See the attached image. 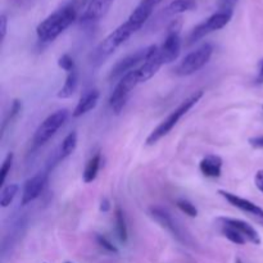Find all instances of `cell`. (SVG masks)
Instances as JSON below:
<instances>
[{
  "label": "cell",
  "instance_id": "cell-1",
  "mask_svg": "<svg viewBox=\"0 0 263 263\" xmlns=\"http://www.w3.org/2000/svg\"><path fill=\"white\" fill-rule=\"evenodd\" d=\"M79 3H69L63 5L55 12L39 23L36 27V35L41 43H50L64 32L77 18Z\"/></svg>",
  "mask_w": 263,
  "mask_h": 263
},
{
  "label": "cell",
  "instance_id": "cell-39",
  "mask_svg": "<svg viewBox=\"0 0 263 263\" xmlns=\"http://www.w3.org/2000/svg\"><path fill=\"white\" fill-rule=\"evenodd\" d=\"M66 263H71V262H66Z\"/></svg>",
  "mask_w": 263,
  "mask_h": 263
},
{
  "label": "cell",
  "instance_id": "cell-11",
  "mask_svg": "<svg viewBox=\"0 0 263 263\" xmlns=\"http://www.w3.org/2000/svg\"><path fill=\"white\" fill-rule=\"evenodd\" d=\"M218 194L222 198H225L229 203H230L233 207L238 208L241 212H244L246 215H248L252 220L256 221L257 223L263 226V208L257 205L256 203L251 202V200L246 199V198H241L239 195L234 194V193L226 192V190L220 189L218 190Z\"/></svg>",
  "mask_w": 263,
  "mask_h": 263
},
{
  "label": "cell",
  "instance_id": "cell-27",
  "mask_svg": "<svg viewBox=\"0 0 263 263\" xmlns=\"http://www.w3.org/2000/svg\"><path fill=\"white\" fill-rule=\"evenodd\" d=\"M176 205H177V208H179V210L181 211L182 213H185V215L189 216V217L195 218L198 216L197 207H195V205L193 204L192 202H189V200H186V199H177L176 200Z\"/></svg>",
  "mask_w": 263,
  "mask_h": 263
},
{
  "label": "cell",
  "instance_id": "cell-4",
  "mask_svg": "<svg viewBox=\"0 0 263 263\" xmlns=\"http://www.w3.org/2000/svg\"><path fill=\"white\" fill-rule=\"evenodd\" d=\"M133 33H135V30L127 22L118 26L98 45V48L94 51V58L97 61H103V59L108 58L113 51L117 50L123 43H126Z\"/></svg>",
  "mask_w": 263,
  "mask_h": 263
},
{
  "label": "cell",
  "instance_id": "cell-9",
  "mask_svg": "<svg viewBox=\"0 0 263 263\" xmlns=\"http://www.w3.org/2000/svg\"><path fill=\"white\" fill-rule=\"evenodd\" d=\"M157 49V45H149L144 49H139L135 53L130 54V55L125 57V58L120 59L115 66L112 67L109 73L110 80H117L122 79L125 74H127L128 72L136 69V66L140 63H144V62L148 59V57L153 53Z\"/></svg>",
  "mask_w": 263,
  "mask_h": 263
},
{
  "label": "cell",
  "instance_id": "cell-3",
  "mask_svg": "<svg viewBox=\"0 0 263 263\" xmlns=\"http://www.w3.org/2000/svg\"><path fill=\"white\" fill-rule=\"evenodd\" d=\"M213 54V46L212 44L204 43L197 48L195 50H193L192 53L187 54L181 62H180L179 66L175 69V73L177 76H190V74H194L195 72H198L199 69H202L205 64L210 62L211 57Z\"/></svg>",
  "mask_w": 263,
  "mask_h": 263
},
{
  "label": "cell",
  "instance_id": "cell-18",
  "mask_svg": "<svg viewBox=\"0 0 263 263\" xmlns=\"http://www.w3.org/2000/svg\"><path fill=\"white\" fill-rule=\"evenodd\" d=\"M153 8L140 2L138 7L134 9V12L131 13L130 17L127 18L126 22H127L136 32V31H139L144 25H145V22L149 20V17H151L152 13H153Z\"/></svg>",
  "mask_w": 263,
  "mask_h": 263
},
{
  "label": "cell",
  "instance_id": "cell-30",
  "mask_svg": "<svg viewBox=\"0 0 263 263\" xmlns=\"http://www.w3.org/2000/svg\"><path fill=\"white\" fill-rule=\"evenodd\" d=\"M95 240H97L98 246H99L100 248L104 249V251L109 252V253H115V254L118 253V249L116 248V246H113V244L110 243L109 239H107L105 236L97 234V236H95Z\"/></svg>",
  "mask_w": 263,
  "mask_h": 263
},
{
  "label": "cell",
  "instance_id": "cell-8",
  "mask_svg": "<svg viewBox=\"0 0 263 263\" xmlns=\"http://www.w3.org/2000/svg\"><path fill=\"white\" fill-rule=\"evenodd\" d=\"M180 30H181V21L175 20L170 25L167 36L164 39L163 44L159 48V55L164 64L172 63L176 61L181 51V36H180Z\"/></svg>",
  "mask_w": 263,
  "mask_h": 263
},
{
  "label": "cell",
  "instance_id": "cell-33",
  "mask_svg": "<svg viewBox=\"0 0 263 263\" xmlns=\"http://www.w3.org/2000/svg\"><path fill=\"white\" fill-rule=\"evenodd\" d=\"M7 30H8V18L5 14H2V17H0V35H2V40H4L5 36H7Z\"/></svg>",
  "mask_w": 263,
  "mask_h": 263
},
{
  "label": "cell",
  "instance_id": "cell-32",
  "mask_svg": "<svg viewBox=\"0 0 263 263\" xmlns=\"http://www.w3.org/2000/svg\"><path fill=\"white\" fill-rule=\"evenodd\" d=\"M248 143H249V145L253 146L254 149H263V135L249 138Z\"/></svg>",
  "mask_w": 263,
  "mask_h": 263
},
{
  "label": "cell",
  "instance_id": "cell-22",
  "mask_svg": "<svg viewBox=\"0 0 263 263\" xmlns=\"http://www.w3.org/2000/svg\"><path fill=\"white\" fill-rule=\"evenodd\" d=\"M100 164H102V156H100V153H97L89 159L84 170V174H82V180H84L85 184H90V182H92L97 179Z\"/></svg>",
  "mask_w": 263,
  "mask_h": 263
},
{
  "label": "cell",
  "instance_id": "cell-16",
  "mask_svg": "<svg viewBox=\"0 0 263 263\" xmlns=\"http://www.w3.org/2000/svg\"><path fill=\"white\" fill-rule=\"evenodd\" d=\"M100 92L98 89H89L81 95L79 103H77L76 108L72 112V117L79 118L81 116L86 115L90 110L94 109L98 105V102H99Z\"/></svg>",
  "mask_w": 263,
  "mask_h": 263
},
{
  "label": "cell",
  "instance_id": "cell-26",
  "mask_svg": "<svg viewBox=\"0 0 263 263\" xmlns=\"http://www.w3.org/2000/svg\"><path fill=\"white\" fill-rule=\"evenodd\" d=\"M22 108H23V104H22V100L20 99H14L12 103V107H10L9 109V113L7 115V117H5L4 122H3V126H2V131L4 133L5 128H7V126L9 125V123H12L13 121L15 120V118L20 116V113L22 112Z\"/></svg>",
  "mask_w": 263,
  "mask_h": 263
},
{
  "label": "cell",
  "instance_id": "cell-38",
  "mask_svg": "<svg viewBox=\"0 0 263 263\" xmlns=\"http://www.w3.org/2000/svg\"><path fill=\"white\" fill-rule=\"evenodd\" d=\"M236 263H243V262H241V259H236Z\"/></svg>",
  "mask_w": 263,
  "mask_h": 263
},
{
  "label": "cell",
  "instance_id": "cell-29",
  "mask_svg": "<svg viewBox=\"0 0 263 263\" xmlns=\"http://www.w3.org/2000/svg\"><path fill=\"white\" fill-rule=\"evenodd\" d=\"M58 66H59V68H62L63 71H66L67 73H69V72H72L76 69V64H74L73 58H72L69 54H63V55L58 59Z\"/></svg>",
  "mask_w": 263,
  "mask_h": 263
},
{
  "label": "cell",
  "instance_id": "cell-14",
  "mask_svg": "<svg viewBox=\"0 0 263 263\" xmlns=\"http://www.w3.org/2000/svg\"><path fill=\"white\" fill-rule=\"evenodd\" d=\"M217 222L225 223V225H229L231 226V228H234L236 231H239V233L247 239V241L254 244V246H259V244L262 243L258 231H257L253 226L249 225L248 222H246V221L239 220V218H231V217H218Z\"/></svg>",
  "mask_w": 263,
  "mask_h": 263
},
{
  "label": "cell",
  "instance_id": "cell-17",
  "mask_svg": "<svg viewBox=\"0 0 263 263\" xmlns=\"http://www.w3.org/2000/svg\"><path fill=\"white\" fill-rule=\"evenodd\" d=\"M199 170L205 177L217 179L222 174V158L215 154H210L200 161Z\"/></svg>",
  "mask_w": 263,
  "mask_h": 263
},
{
  "label": "cell",
  "instance_id": "cell-35",
  "mask_svg": "<svg viewBox=\"0 0 263 263\" xmlns=\"http://www.w3.org/2000/svg\"><path fill=\"white\" fill-rule=\"evenodd\" d=\"M110 207H112V205H110L109 199H107V198H104V199H103L102 202H100V211H102L103 213L109 212Z\"/></svg>",
  "mask_w": 263,
  "mask_h": 263
},
{
  "label": "cell",
  "instance_id": "cell-37",
  "mask_svg": "<svg viewBox=\"0 0 263 263\" xmlns=\"http://www.w3.org/2000/svg\"><path fill=\"white\" fill-rule=\"evenodd\" d=\"M140 2L144 3V4L149 5V7H152L154 9V8H156L158 4H161L163 0H140Z\"/></svg>",
  "mask_w": 263,
  "mask_h": 263
},
{
  "label": "cell",
  "instance_id": "cell-6",
  "mask_svg": "<svg viewBox=\"0 0 263 263\" xmlns=\"http://www.w3.org/2000/svg\"><path fill=\"white\" fill-rule=\"evenodd\" d=\"M68 115L69 113L67 109H59L57 110V112L51 113L50 116H48V117L40 123L37 130L35 131V135H33V144H35L36 146H40L44 145L45 143H48V141L55 135L57 131L66 123Z\"/></svg>",
  "mask_w": 263,
  "mask_h": 263
},
{
  "label": "cell",
  "instance_id": "cell-13",
  "mask_svg": "<svg viewBox=\"0 0 263 263\" xmlns=\"http://www.w3.org/2000/svg\"><path fill=\"white\" fill-rule=\"evenodd\" d=\"M115 0H90L80 17L82 25H91L102 20L109 10Z\"/></svg>",
  "mask_w": 263,
  "mask_h": 263
},
{
  "label": "cell",
  "instance_id": "cell-15",
  "mask_svg": "<svg viewBox=\"0 0 263 263\" xmlns=\"http://www.w3.org/2000/svg\"><path fill=\"white\" fill-rule=\"evenodd\" d=\"M163 64V61H162L161 55H159V46H157L156 50L148 57V59H146L139 68H136L140 84L141 82L149 81V80L159 71V68H161Z\"/></svg>",
  "mask_w": 263,
  "mask_h": 263
},
{
  "label": "cell",
  "instance_id": "cell-40",
  "mask_svg": "<svg viewBox=\"0 0 263 263\" xmlns=\"http://www.w3.org/2000/svg\"><path fill=\"white\" fill-rule=\"evenodd\" d=\"M262 108H263V105H262Z\"/></svg>",
  "mask_w": 263,
  "mask_h": 263
},
{
  "label": "cell",
  "instance_id": "cell-28",
  "mask_svg": "<svg viewBox=\"0 0 263 263\" xmlns=\"http://www.w3.org/2000/svg\"><path fill=\"white\" fill-rule=\"evenodd\" d=\"M13 159H14V154L10 152V153L7 154V157L4 158L2 164V168H0V185H3L7 180L8 175H9L10 170H12L13 166Z\"/></svg>",
  "mask_w": 263,
  "mask_h": 263
},
{
  "label": "cell",
  "instance_id": "cell-25",
  "mask_svg": "<svg viewBox=\"0 0 263 263\" xmlns=\"http://www.w3.org/2000/svg\"><path fill=\"white\" fill-rule=\"evenodd\" d=\"M20 192V186L17 184H9L2 190V195H0V205L3 208H7L12 204L14 200L15 195Z\"/></svg>",
  "mask_w": 263,
  "mask_h": 263
},
{
  "label": "cell",
  "instance_id": "cell-19",
  "mask_svg": "<svg viewBox=\"0 0 263 263\" xmlns=\"http://www.w3.org/2000/svg\"><path fill=\"white\" fill-rule=\"evenodd\" d=\"M77 87H79V72H77V69H74V71L67 73L64 85L61 87L57 97L59 99H68V98H71L76 92Z\"/></svg>",
  "mask_w": 263,
  "mask_h": 263
},
{
  "label": "cell",
  "instance_id": "cell-2",
  "mask_svg": "<svg viewBox=\"0 0 263 263\" xmlns=\"http://www.w3.org/2000/svg\"><path fill=\"white\" fill-rule=\"evenodd\" d=\"M203 98V90L199 91H195L194 94L190 95L187 99H185L174 112H171V115L167 116V118H164L156 128L151 133V135L146 138V145H154L156 143H158L162 138H164L166 135H168L172 130H174L175 126L177 125L180 120L199 102Z\"/></svg>",
  "mask_w": 263,
  "mask_h": 263
},
{
  "label": "cell",
  "instance_id": "cell-34",
  "mask_svg": "<svg viewBox=\"0 0 263 263\" xmlns=\"http://www.w3.org/2000/svg\"><path fill=\"white\" fill-rule=\"evenodd\" d=\"M254 184H256L257 189L263 194V170L257 171L256 176H254Z\"/></svg>",
  "mask_w": 263,
  "mask_h": 263
},
{
  "label": "cell",
  "instance_id": "cell-24",
  "mask_svg": "<svg viewBox=\"0 0 263 263\" xmlns=\"http://www.w3.org/2000/svg\"><path fill=\"white\" fill-rule=\"evenodd\" d=\"M220 225V231L223 236H225L228 240H230L231 243L236 244V246H244L247 244V239L241 235L239 231H236L235 229L231 228V226L225 225V223H218Z\"/></svg>",
  "mask_w": 263,
  "mask_h": 263
},
{
  "label": "cell",
  "instance_id": "cell-7",
  "mask_svg": "<svg viewBox=\"0 0 263 263\" xmlns=\"http://www.w3.org/2000/svg\"><path fill=\"white\" fill-rule=\"evenodd\" d=\"M231 18H233V12L218 10V12L213 13L211 17H208L207 20L203 21L202 23H199V25L193 28L192 33L189 35V44L197 43V41L202 40L203 37H205L210 33L223 28L226 25H229Z\"/></svg>",
  "mask_w": 263,
  "mask_h": 263
},
{
  "label": "cell",
  "instance_id": "cell-12",
  "mask_svg": "<svg viewBox=\"0 0 263 263\" xmlns=\"http://www.w3.org/2000/svg\"><path fill=\"white\" fill-rule=\"evenodd\" d=\"M46 184H48V174L46 172H40V174L35 175L31 179H28L25 182V186H23L21 203L23 205H26L30 204L35 199H37L41 195V193L44 192V189L46 187Z\"/></svg>",
  "mask_w": 263,
  "mask_h": 263
},
{
  "label": "cell",
  "instance_id": "cell-21",
  "mask_svg": "<svg viewBox=\"0 0 263 263\" xmlns=\"http://www.w3.org/2000/svg\"><path fill=\"white\" fill-rule=\"evenodd\" d=\"M77 148V133L76 131H72L69 133L66 138L63 139L61 144V148H59L58 154H57V161L61 162L63 159L68 158Z\"/></svg>",
  "mask_w": 263,
  "mask_h": 263
},
{
  "label": "cell",
  "instance_id": "cell-10",
  "mask_svg": "<svg viewBox=\"0 0 263 263\" xmlns=\"http://www.w3.org/2000/svg\"><path fill=\"white\" fill-rule=\"evenodd\" d=\"M149 215H151V217L153 218L161 228H163L164 230L168 231L175 239L181 241L182 244L189 243V235L182 230L181 226H180L179 223H177V221L170 215L168 211H166L162 207H152L151 210H149Z\"/></svg>",
  "mask_w": 263,
  "mask_h": 263
},
{
  "label": "cell",
  "instance_id": "cell-23",
  "mask_svg": "<svg viewBox=\"0 0 263 263\" xmlns=\"http://www.w3.org/2000/svg\"><path fill=\"white\" fill-rule=\"evenodd\" d=\"M115 222H116V233H117L118 239L122 243H126L128 239V230H127V222H126L125 213H123L122 208L117 205L115 210Z\"/></svg>",
  "mask_w": 263,
  "mask_h": 263
},
{
  "label": "cell",
  "instance_id": "cell-31",
  "mask_svg": "<svg viewBox=\"0 0 263 263\" xmlns=\"http://www.w3.org/2000/svg\"><path fill=\"white\" fill-rule=\"evenodd\" d=\"M239 0H218L217 7L218 10H225V12H234V7Z\"/></svg>",
  "mask_w": 263,
  "mask_h": 263
},
{
  "label": "cell",
  "instance_id": "cell-36",
  "mask_svg": "<svg viewBox=\"0 0 263 263\" xmlns=\"http://www.w3.org/2000/svg\"><path fill=\"white\" fill-rule=\"evenodd\" d=\"M257 84H263V58L259 62V69H258V74H257L256 79Z\"/></svg>",
  "mask_w": 263,
  "mask_h": 263
},
{
  "label": "cell",
  "instance_id": "cell-20",
  "mask_svg": "<svg viewBox=\"0 0 263 263\" xmlns=\"http://www.w3.org/2000/svg\"><path fill=\"white\" fill-rule=\"evenodd\" d=\"M195 8H197V2H195V0H174V2H171L166 8H164L163 14H181V13L194 10Z\"/></svg>",
  "mask_w": 263,
  "mask_h": 263
},
{
  "label": "cell",
  "instance_id": "cell-5",
  "mask_svg": "<svg viewBox=\"0 0 263 263\" xmlns=\"http://www.w3.org/2000/svg\"><path fill=\"white\" fill-rule=\"evenodd\" d=\"M139 84H140V81H139L138 71L136 69L128 72L122 79H120V81L117 82V85H116L115 90H113L112 95L109 98V105L116 115H120L122 112L123 107H125L126 102L128 99V95L131 94V91Z\"/></svg>",
  "mask_w": 263,
  "mask_h": 263
}]
</instances>
